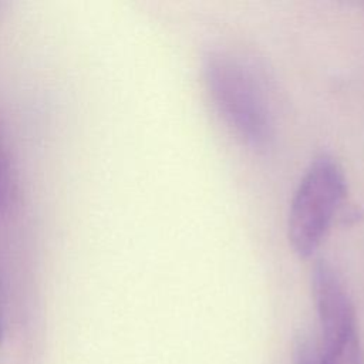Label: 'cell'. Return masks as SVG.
<instances>
[{
    "instance_id": "1",
    "label": "cell",
    "mask_w": 364,
    "mask_h": 364,
    "mask_svg": "<svg viewBox=\"0 0 364 364\" xmlns=\"http://www.w3.org/2000/svg\"><path fill=\"white\" fill-rule=\"evenodd\" d=\"M203 81L210 101L235 136L255 151H264L274 138L269 101L249 68L225 53L203 61Z\"/></svg>"
},
{
    "instance_id": "2",
    "label": "cell",
    "mask_w": 364,
    "mask_h": 364,
    "mask_svg": "<svg viewBox=\"0 0 364 364\" xmlns=\"http://www.w3.org/2000/svg\"><path fill=\"white\" fill-rule=\"evenodd\" d=\"M347 178L331 154L314 156L301 175L287 213V239L303 259L313 256L326 240L347 198Z\"/></svg>"
},
{
    "instance_id": "3",
    "label": "cell",
    "mask_w": 364,
    "mask_h": 364,
    "mask_svg": "<svg viewBox=\"0 0 364 364\" xmlns=\"http://www.w3.org/2000/svg\"><path fill=\"white\" fill-rule=\"evenodd\" d=\"M310 282L320 323L321 347L358 331L353 300L337 269L327 260H318L311 269Z\"/></svg>"
},
{
    "instance_id": "4",
    "label": "cell",
    "mask_w": 364,
    "mask_h": 364,
    "mask_svg": "<svg viewBox=\"0 0 364 364\" xmlns=\"http://www.w3.org/2000/svg\"><path fill=\"white\" fill-rule=\"evenodd\" d=\"M318 364H364V351L358 331L321 347Z\"/></svg>"
},
{
    "instance_id": "5",
    "label": "cell",
    "mask_w": 364,
    "mask_h": 364,
    "mask_svg": "<svg viewBox=\"0 0 364 364\" xmlns=\"http://www.w3.org/2000/svg\"><path fill=\"white\" fill-rule=\"evenodd\" d=\"M294 364H318V357L307 340H300L296 346Z\"/></svg>"
},
{
    "instance_id": "6",
    "label": "cell",
    "mask_w": 364,
    "mask_h": 364,
    "mask_svg": "<svg viewBox=\"0 0 364 364\" xmlns=\"http://www.w3.org/2000/svg\"><path fill=\"white\" fill-rule=\"evenodd\" d=\"M4 196H6V171H4V162L0 151V206L4 200Z\"/></svg>"
},
{
    "instance_id": "7",
    "label": "cell",
    "mask_w": 364,
    "mask_h": 364,
    "mask_svg": "<svg viewBox=\"0 0 364 364\" xmlns=\"http://www.w3.org/2000/svg\"><path fill=\"white\" fill-rule=\"evenodd\" d=\"M1 338H3V328H1V321H0V343H1Z\"/></svg>"
}]
</instances>
